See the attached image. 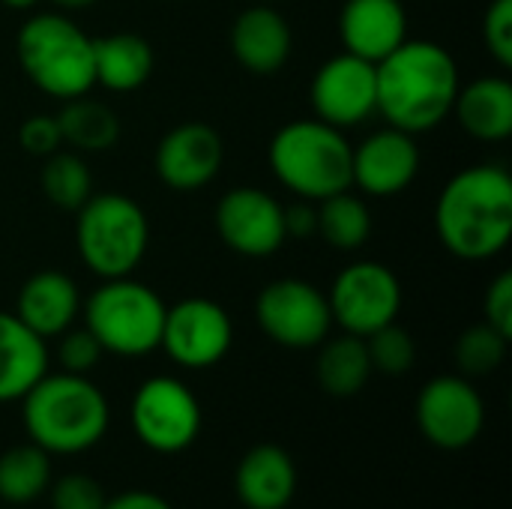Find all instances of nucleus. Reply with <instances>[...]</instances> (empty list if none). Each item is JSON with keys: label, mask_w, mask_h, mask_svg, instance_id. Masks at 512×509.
Wrapping results in <instances>:
<instances>
[{"label": "nucleus", "mask_w": 512, "mask_h": 509, "mask_svg": "<svg viewBox=\"0 0 512 509\" xmlns=\"http://www.w3.org/2000/svg\"><path fill=\"white\" fill-rule=\"evenodd\" d=\"M42 192L45 198L60 207L75 213L90 195H93V177L87 162L81 159V153H51L45 156L42 165Z\"/></svg>", "instance_id": "28"}, {"label": "nucleus", "mask_w": 512, "mask_h": 509, "mask_svg": "<svg viewBox=\"0 0 512 509\" xmlns=\"http://www.w3.org/2000/svg\"><path fill=\"white\" fill-rule=\"evenodd\" d=\"M75 213V246L90 273L99 279L132 276L150 243L144 210L120 192H99Z\"/></svg>", "instance_id": "6"}, {"label": "nucleus", "mask_w": 512, "mask_h": 509, "mask_svg": "<svg viewBox=\"0 0 512 509\" xmlns=\"http://www.w3.org/2000/svg\"><path fill=\"white\" fill-rule=\"evenodd\" d=\"M318 234L339 252L360 249L372 234L369 204L360 195H351L348 189L324 198L318 210Z\"/></svg>", "instance_id": "27"}, {"label": "nucleus", "mask_w": 512, "mask_h": 509, "mask_svg": "<svg viewBox=\"0 0 512 509\" xmlns=\"http://www.w3.org/2000/svg\"><path fill=\"white\" fill-rule=\"evenodd\" d=\"M51 509H102L108 495L105 489L87 474H66L48 486Z\"/></svg>", "instance_id": "31"}, {"label": "nucleus", "mask_w": 512, "mask_h": 509, "mask_svg": "<svg viewBox=\"0 0 512 509\" xmlns=\"http://www.w3.org/2000/svg\"><path fill=\"white\" fill-rule=\"evenodd\" d=\"M162 297L132 279H105L84 303V327L96 336L105 354L114 357H147L159 348L165 324Z\"/></svg>", "instance_id": "7"}, {"label": "nucleus", "mask_w": 512, "mask_h": 509, "mask_svg": "<svg viewBox=\"0 0 512 509\" xmlns=\"http://www.w3.org/2000/svg\"><path fill=\"white\" fill-rule=\"evenodd\" d=\"M234 345L231 315L207 297H189L165 309L159 348L183 369H210Z\"/></svg>", "instance_id": "12"}, {"label": "nucleus", "mask_w": 512, "mask_h": 509, "mask_svg": "<svg viewBox=\"0 0 512 509\" xmlns=\"http://www.w3.org/2000/svg\"><path fill=\"white\" fill-rule=\"evenodd\" d=\"M18 63L27 81L54 99L87 96L96 84L93 39L63 12L30 15L15 39Z\"/></svg>", "instance_id": "4"}, {"label": "nucleus", "mask_w": 512, "mask_h": 509, "mask_svg": "<svg viewBox=\"0 0 512 509\" xmlns=\"http://www.w3.org/2000/svg\"><path fill=\"white\" fill-rule=\"evenodd\" d=\"M285 234L297 237V240H306V237L318 234V210L309 201L285 207Z\"/></svg>", "instance_id": "36"}, {"label": "nucleus", "mask_w": 512, "mask_h": 509, "mask_svg": "<svg viewBox=\"0 0 512 509\" xmlns=\"http://www.w3.org/2000/svg\"><path fill=\"white\" fill-rule=\"evenodd\" d=\"M309 99L315 108V117L336 126L351 129L360 126L366 117L375 114L378 96H375V63L357 57V54H336L330 57L312 78Z\"/></svg>", "instance_id": "14"}, {"label": "nucleus", "mask_w": 512, "mask_h": 509, "mask_svg": "<svg viewBox=\"0 0 512 509\" xmlns=\"http://www.w3.org/2000/svg\"><path fill=\"white\" fill-rule=\"evenodd\" d=\"M102 509H171V504L156 492L132 489V492H120V495L108 498Z\"/></svg>", "instance_id": "37"}, {"label": "nucleus", "mask_w": 512, "mask_h": 509, "mask_svg": "<svg viewBox=\"0 0 512 509\" xmlns=\"http://www.w3.org/2000/svg\"><path fill=\"white\" fill-rule=\"evenodd\" d=\"M483 312H486V324H492L498 333L512 339V273H501L489 285Z\"/></svg>", "instance_id": "35"}, {"label": "nucleus", "mask_w": 512, "mask_h": 509, "mask_svg": "<svg viewBox=\"0 0 512 509\" xmlns=\"http://www.w3.org/2000/svg\"><path fill=\"white\" fill-rule=\"evenodd\" d=\"M261 333L291 351L318 348L333 327L327 294L303 279H276L255 300Z\"/></svg>", "instance_id": "9"}, {"label": "nucleus", "mask_w": 512, "mask_h": 509, "mask_svg": "<svg viewBox=\"0 0 512 509\" xmlns=\"http://www.w3.org/2000/svg\"><path fill=\"white\" fill-rule=\"evenodd\" d=\"M327 303L333 324L366 339L369 333L396 321L402 309V285L390 267L378 261H357L336 276Z\"/></svg>", "instance_id": "10"}, {"label": "nucleus", "mask_w": 512, "mask_h": 509, "mask_svg": "<svg viewBox=\"0 0 512 509\" xmlns=\"http://www.w3.org/2000/svg\"><path fill=\"white\" fill-rule=\"evenodd\" d=\"M318 348H321V354L315 363V378H318L321 390L336 399L357 396L372 375L366 339L342 333L336 339H324Z\"/></svg>", "instance_id": "24"}, {"label": "nucleus", "mask_w": 512, "mask_h": 509, "mask_svg": "<svg viewBox=\"0 0 512 509\" xmlns=\"http://www.w3.org/2000/svg\"><path fill=\"white\" fill-rule=\"evenodd\" d=\"M234 492L246 509H285L297 492L294 459L276 444L252 447L237 465Z\"/></svg>", "instance_id": "18"}, {"label": "nucleus", "mask_w": 512, "mask_h": 509, "mask_svg": "<svg viewBox=\"0 0 512 509\" xmlns=\"http://www.w3.org/2000/svg\"><path fill=\"white\" fill-rule=\"evenodd\" d=\"M3 6H9V9H33L39 0H0Z\"/></svg>", "instance_id": "39"}, {"label": "nucleus", "mask_w": 512, "mask_h": 509, "mask_svg": "<svg viewBox=\"0 0 512 509\" xmlns=\"http://www.w3.org/2000/svg\"><path fill=\"white\" fill-rule=\"evenodd\" d=\"M231 48L243 69L273 75L291 57V27L273 6H249L231 27Z\"/></svg>", "instance_id": "20"}, {"label": "nucleus", "mask_w": 512, "mask_h": 509, "mask_svg": "<svg viewBox=\"0 0 512 509\" xmlns=\"http://www.w3.org/2000/svg\"><path fill=\"white\" fill-rule=\"evenodd\" d=\"M57 126H60V138L75 147L78 153H99V150H111L120 138V120L117 114L96 99L87 96H75L66 99L63 108L54 114Z\"/></svg>", "instance_id": "25"}, {"label": "nucleus", "mask_w": 512, "mask_h": 509, "mask_svg": "<svg viewBox=\"0 0 512 509\" xmlns=\"http://www.w3.org/2000/svg\"><path fill=\"white\" fill-rule=\"evenodd\" d=\"M102 345L96 342V336L81 327V330H66L60 333V345H57V360L63 366V372L72 375H87L90 369H96V363L102 360Z\"/></svg>", "instance_id": "32"}, {"label": "nucleus", "mask_w": 512, "mask_h": 509, "mask_svg": "<svg viewBox=\"0 0 512 509\" xmlns=\"http://www.w3.org/2000/svg\"><path fill=\"white\" fill-rule=\"evenodd\" d=\"M18 141L21 150L30 156H51L60 150L63 138H60V126L54 114H33L21 123L18 129Z\"/></svg>", "instance_id": "34"}, {"label": "nucleus", "mask_w": 512, "mask_h": 509, "mask_svg": "<svg viewBox=\"0 0 512 509\" xmlns=\"http://www.w3.org/2000/svg\"><path fill=\"white\" fill-rule=\"evenodd\" d=\"M129 417L135 438L159 456H177L189 450L201 432V405L195 393L168 375L147 378L135 390Z\"/></svg>", "instance_id": "8"}, {"label": "nucleus", "mask_w": 512, "mask_h": 509, "mask_svg": "<svg viewBox=\"0 0 512 509\" xmlns=\"http://www.w3.org/2000/svg\"><path fill=\"white\" fill-rule=\"evenodd\" d=\"M483 39L489 54L504 66H512V0H492L483 18Z\"/></svg>", "instance_id": "33"}, {"label": "nucleus", "mask_w": 512, "mask_h": 509, "mask_svg": "<svg viewBox=\"0 0 512 509\" xmlns=\"http://www.w3.org/2000/svg\"><path fill=\"white\" fill-rule=\"evenodd\" d=\"M339 36L348 54L369 63L384 60L408 39L402 0H348L339 15Z\"/></svg>", "instance_id": "17"}, {"label": "nucleus", "mask_w": 512, "mask_h": 509, "mask_svg": "<svg viewBox=\"0 0 512 509\" xmlns=\"http://www.w3.org/2000/svg\"><path fill=\"white\" fill-rule=\"evenodd\" d=\"M225 159L222 138L207 123H180L156 147V174L174 192L207 186Z\"/></svg>", "instance_id": "16"}, {"label": "nucleus", "mask_w": 512, "mask_h": 509, "mask_svg": "<svg viewBox=\"0 0 512 509\" xmlns=\"http://www.w3.org/2000/svg\"><path fill=\"white\" fill-rule=\"evenodd\" d=\"M507 348L510 339L492 324H474L456 339V369L462 378H486L501 369V363L507 360Z\"/></svg>", "instance_id": "29"}, {"label": "nucleus", "mask_w": 512, "mask_h": 509, "mask_svg": "<svg viewBox=\"0 0 512 509\" xmlns=\"http://www.w3.org/2000/svg\"><path fill=\"white\" fill-rule=\"evenodd\" d=\"M486 423V405L471 378L438 375L417 396V426L423 438L447 453L468 450Z\"/></svg>", "instance_id": "11"}, {"label": "nucleus", "mask_w": 512, "mask_h": 509, "mask_svg": "<svg viewBox=\"0 0 512 509\" xmlns=\"http://www.w3.org/2000/svg\"><path fill=\"white\" fill-rule=\"evenodd\" d=\"M213 219L222 243L246 258H267L288 240L285 207L270 192L255 186H237L225 192Z\"/></svg>", "instance_id": "13"}, {"label": "nucleus", "mask_w": 512, "mask_h": 509, "mask_svg": "<svg viewBox=\"0 0 512 509\" xmlns=\"http://www.w3.org/2000/svg\"><path fill=\"white\" fill-rule=\"evenodd\" d=\"M366 351H369V360H372V372H381V375H390V378L408 375L414 369V363H417L414 336L405 327H399L396 321L384 324L375 333H369L366 336Z\"/></svg>", "instance_id": "30"}, {"label": "nucleus", "mask_w": 512, "mask_h": 509, "mask_svg": "<svg viewBox=\"0 0 512 509\" xmlns=\"http://www.w3.org/2000/svg\"><path fill=\"white\" fill-rule=\"evenodd\" d=\"M459 87V66L444 45L405 39L375 63V114L411 135L432 132L453 114Z\"/></svg>", "instance_id": "1"}, {"label": "nucleus", "mask_w": 512, "mask_h": 509, "mask_svg": "<svg viewBox=\"0 0 512 509\" xmlns=\"http://www.w3.org/2000/svg\"><path fill=\"white\" fill-rule=\"evenodd\" d=\"M435 231L462 261L501 255L512 237L510 171L486 162L453 174L435 204Z\"/></svg>", "instance_id": "2"}, {"label": "nucleus", "mask_w": 512, "mask_h": 509, "mask_svg": "<svg viewBox=\"0 0 512 509\" xmlns=\"http://www.w3.org/2000/svg\"><path fill=\"white\" fill-rule=\"evenodd\" d=\"M48 3H54V6H57V12H78V9L93 6L96 0H48Z\"/></svg>", "instance_id": "38"}, {"label": "nucleus", "mask_w": 512, "mask_h": 509, "mask_svg": "<svg viewBox=\"0 0 512 509\" xmlns=\"http://www.w3.org/2000/svg\"><path fill=\"white\" fill-rule=\"evenodd\" d=\"M267 3H270V0H267Z\"/></svg>", "instance_id": "40"}, {"label": "nucleus", "mask_w": 512, "mask_h": 509, "mask_svg": "<svg viewBox=\"0 0 512 509\" xmlns=\"http://www.w3.org/2000/svg\"><path fill=\"white\" fill-rule=\"evenodd\" d=\"M21 420L30 444L48 456H78L105 438L111 408L87 375L45 372L21 396Z\"/></svg>", "instance_id": "3"}, {"label": "nucleus", "mask_w": 512, "mask_h": 509, "mask_svg": "<svg viewBox=\"0 0 512 509\" xmlns=\"http://www.w3.org/2000/svg\"><path fill=\"white\" fill-rule=\"evenodd\" d=\"M453 114L459 126L477 141H507L512 135V84L486 75L459 87Z\"/></svg>", "instance_id": "22"}, {"label": "nucleus", "mask_w": 512, "mask_h": 509, "mask_svg": "<svg viewBox=\"0 0 512 509\" xmlns=\"http://www.w3.org/2000/svg\"><path fill=\"white\" fill-rule=\"evenodd\" d=\"M51 486V456L36 444L12 447L0 456V501L33 504Z\"/></svg>", "instance_id": "26"}, {"label": "nucleus", "mask_w": 512, "mask_h": 509, "mask_svg": "<svg viewBox=\"0 0 512 509\" xmlns=\"http://www.w3.org/2000/svg\"><path fill=\"white\" fill-rule=\"evenodd\" d=\"M45 372V339L36 336L18 315L0 312V402H21V396Z\"/></svg>", "instance_id": "21"}, {"label": "nucleus", "mask_w": 512, "mask_h": 509, "mask_svg": "<svg viewBox=\"0 0 512 509\" xmlns=\"http://www.w3.org/2000/svg\"><path fill=\"white\" fill-rule=\"evenodd\" d=\"M78 312H81L78 285L66 273H57V270L33 273L21 285L18 303H15V315L42 339H54L66 333L75 324Z\"/></svg>", "instance_id": "19"}, {"label": "nucleus", "mask_w": 512, "mask_h": 509, "mask_svg": "<svg viewBox=\"0 0 512 509\" xmlns=\"http://www.w3.org/2000/svg\"><path fill=\"white\" fill-rule=\"evenodd\" d=\"M420 171V147L411 132L396 126L378 129L351 147V186L372 198L405 192Z\"/></svg>", "instance_id": "15"}, {"label": "nucleus", "mask_w": 512, "mask_h": 509, "mask_svg": "<svg viewBox=\"0 0 512 509\" xmlns=\"http://www.w3.org/2000/svg\"><path fill=\"white\" fill-rule=\"evenodd\" d=\"M96 84L111 93H132L153 75V48L138 33H111L93 39Z\"/></svg>", "instance_id": "23"}, {"label": "nucleus", "mask_w": 512, "mask_h": 509, "mask_svg": "<svg viewBox=\"0 0 512 509\" xmlns=\"http://www.w3.org/2000/svg\"><path fill=\"white\" fill-rule=\"evenodd\" d=\"M276 180L303 201H324L351 189V144L324 120L285 123L267 150Z\"/></svg>", "instance_id": "5"}]
</instances>
